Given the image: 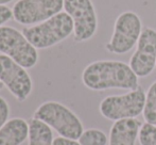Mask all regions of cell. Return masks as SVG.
<instances>
[{
  "label": "cell",
  "instance_id": "obj_1",
  "mask_svg": "<svg viewBox=\"0 0 156 145\" xmlns=\"http://www.w3.org/2000/svg\"><path fill=\"white\" fill-rule=\"evenodd\" d=\"M84 85L93 91L111 89L134 90L139 87L138 76L129 64L116 60H101L88 64L82 72Z\"/></svg>",
  "mask_w": 156,
  "mask_h": 145
},
{
  "label": "cell",
  "instance_id": "obj_2",
  "mask_svg": "<svg viewBox=\"0 0 156 145\" xmlns=\"http://www.w3.org/2000/svg\"><path fill=\"white\" fill-rule=\"evenodd\" d=\"M73 20L66 12L23 30V35L36 49H47L63 42L73 33Z\"/></svg>",
  "mask_w": 156,
  "mask_h": 145
},
{
  "label": "cell",
  "instance_id": "obj_3",
  "mask_svg": "<svg viewBox=\"0 0 156 145\" xmlns=\"http://www.w3.org/2000/svg\"><path fill=\"white\" fill-rule=\"evenodd\" d=\"M33 117L49 125L61 137L79 140L82 136L83 124L74 112L58 102H46L41 104Z\"/></svg>",
  "mask_w": 156,
  "mask_h": 145
},
{
  "label": "cell",
  "instance_id": "obj_4",
  "mask_svg": "<svg viewBox=\"0 0 156 145\" xmlns=\"http://www.w3.org/2000/svg\"><path fill=\"white\" fill-rule=\"evenodd\" d=\"M146 92L140 87L123 95H111L100 102L99 110L102 116L111 121L136 118L144 112Z\"/></svg>",
  "mask_w": 156,
  "mask_h": 145
},
{
  "label": "cell",
  "instance_id": "obj_5",
  "mask_svg": "<svg viewBox=\"0 0 156 145\" xmlns=\"http://www.w3.org/2000/svg\"><path fill=\"white\" fill-rule=\"evenodd\" d=\"M141 32L142 23L139 15L132 11H125L116 18L113 35L105 45V49L115 54H126L138 43Z\"/></svg>",
  "mask_w": 156,
  "mask_h": 145
},
{
  "label": "cell",
  "instance_id": "obj_6",
  "mask_svg": "<svg viewBox=\"0 0 156 145\" xmlns=\"http://www.w3.org/2000/svg\"><path fill=\"white\" fill-rule=\"evenodd\" d=\"M0 52L10 57L19 65L32 69L38 61V54L23 32L10 26L0 27Z\"/></svg>",
  "mask_w": 156,
  "mask_h": 145
},
{
  "label": "cell",
  "instance_id": "obj_7",
  "mask_svg": "<svg viewBox=\"0 0 156 145\" xmlns=\"http://www.w3.org/2000/svg\"><path fill=\"white\" fill-rule=\"evenodd\" d=\"M64 10L73 20L74 41L86 42L96 34L98 18L91 0H64Z\"/></svg>",
  "mask_w": 156,
  "mask_h": 145
},
{
  "label": "cell",
  "instance_id": "obj_8",
  "mask_svg": "<svg viewBox=\"0 0 156 145\" xmlns=\"http://www.w3.org/2000/svg\"><path fill=\"white\" fill-rule=\"evenodd\" d=\"M64 0H18L13 6V18L20 25L41 24L62 12Z\"/></svg>",
  "mask_w": 156,
  "mask_h": 145
},
{
  "label": "cell",
  "instance_id": "obj_9",
  "mask_svg": "<svg viewBox=\"0 0 156 145\" xmlns=\"http://www.w3.org/2000/svg\"><path fill=\"white\" fill-rule=\"evenodd\" d=\"M0 81L18 102H25L33 90V82L25 67L0 54Z\"/></svg>",
  "mask_w": 156,
  "mask_h": 145
},
{
  "label": "cell",
  "instance_id": "obj_10",
  "mask_svg": "<svg viewBox=\"0 0 156 145\" xmlns=\"http://www.w3.org/2000/svg\"><path fill=\"white\" fill-rule=\"evenodd\" d=\"M129 66L138 78L151 75L156 67V30L150 27L142 29L137 48L129 59Z\"/></svg>",
  "mask_w": 156,
  "mask_h": 145
},
{
  "label": "cell",
  "instance_id": "obj_11",
  "mask_svg": "<svg viewBox=\"0 0 156 145\" xmlns=\"http://www.w3.org/2000/svg\"><path fill=\"white\" fill-rule=\"evenodd\" d=\"M141 126L138 118L116 121L109 130V145H135Z\"/></svg>",
  "mask_w": 156,
  "mask_h": 145
},
{
  "label": "cell",
  "instance_id": "obj_12",
  "mask_svg": "<svg viewBox=\"0 0 156 145\" xmlns=\"http://www.w3.org/2000/svg\"><path fill=\"white\" fill-rule=\"evenodd\" d=\"M29 137V123L15 117L0 129V145H20Z\"/></svg>",
  "mask_w": 156,
  "mask_h": 145
},
{
  "label": "cell",
  "instance_id": "obj_13",
  "mask_svg": "<svg viewBox=\"0 0 156 145\" xmlns=\"http://www.w3.org/2000/svg\"><path fill=\"white\" fill-rule=\"evenodd\" d=\"M29 145H53V132L49 125L33 117L29 121Z\"/></svg>",
  "mask_w": 156,
  "mask_h": 145
},
{
  "label": "cell",
  "instance_id": "obj_14",
  "mask_svg": "<svg viewBox=\"0 0 156 145\" xmlns=\"http://www.w3.org/2000/svg\"><path fill=\"white\" fill-rule=\"evenodd\" d=\"M142 114L146 123L156 126V81L150 85L147 92L146 105Z\"/></svg>",
  "mask_w": 156,
  "mask_h": 145
},
{
  "label": "cell",
  "instance_id": "obj_15",
  "mask_svg": "<svg viewBox=\"0 0 156 145\" xmlns=\"http://www.w3.org/2000/svg\"><path fill=\"white\" fill-rule=\"evenodd\" d=\"M79 142L81 145H106L107 137L100 129L90 128L83 131Z\"/></svg>",
  "mask_w": 156,
  "mask_h": 145
},
{
  "label": "cell",
  "instance_id": "obj_16",
  "mask_svg": "<svg viewBox=\"0 0 156 145\" xmlns=\"http://www.w3.org/2000/svg\"><path fill=\"white\" fill-rule=\"evenodd\" d=\"M140 145H156V126L149 123L142 124L138 135Z\"/></svg>",
  "mask_w": 156,
  "mask_h": 145
},
{
  "label": "cell",
  "instance_id": "obj_17",
  "mask_svg": "<svg viewBox=\"0 0 156 145\" xmlns=\"http://www.w3.org/2000/svg\"><path fill=\"white\" fill-rule=\"evenodd\" d=\"M10 116V106L3 97L0 96V129L6 124Z\"/></svg>",
  "mask_w": 156,
  "mask_h": 145
},
{
  "label": "cell",
  "instance_id": "obj_18",
  "mask_svg": "<svg viewBox=\"0 0 156 145\" xmlns=\"http://www.w3.org/2000/svg\"><path fill=\"white\" fill-rule=\"evenodd\" d=\"M13 18V11L6 6H0V27Z\"/></svg>",
  "mask_w": 156,
  "mask_h": 145
},
{
  "label": "cell",
  "instance_id": "obj_19",
  "mask_svg": "<svg viewBox=\"0 0 156 145\" xmlns=\"http://www.w3.org/2000/svg\"><path fill=\"white\" fill-rule=\"evenodd\" d=\"M53 145H81V144H80V142H76V140H71V139H67V138L58 137L54 139Z\"/></svg>",
  "mask_w": 156,
  "mask_h": 145
},
{
  "label": "cell",
  "instance_id": "obj_20",
  "mask_svg": "<svg viewBox=\"0 0 156 145\" xmlns=\"http://www.w3.org/2000/svg\"><path fill=\"white\" fill-rule=\"evenodd\" d=\"M13 0H0V6H6L8 3L12 2Z\"/></svg>",
  "mask_w": 156,
  "mask_h": 145
},
{
  "label": "cell",
  "instance_id": "obj_21",
  "mask_svg": "<svg viewBox=\"0 0 156 145\" xmlns=\"http://www.w3.org/2000/svg\"><path fill=\"white\" fill-rule=\"evenodd\" d=\"M2 87H3V83L0 81V90H2Z\"/></svg>",
  "mask_w": 156,
  "mask_h": 145
}]
</instances>
